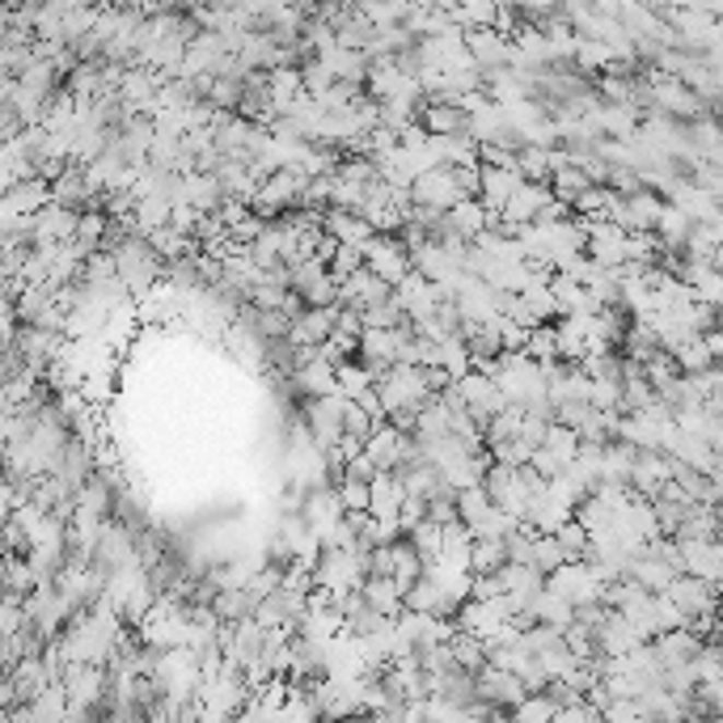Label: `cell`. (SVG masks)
Listing matches in <instances>:
<instances>
[{
    "label": "cell",
    "mask_w": 723,
    "mask_h": 723,
    "mask_svg": "<svg viewBox=\"0 0 723 723\" xmlns=\"http://www.w3.org/2000/svg\"><path fill=\"white\" fill-rule=\"evenodd\" d=\"M360 254H364V271H373L381 283H389V288H398V283L410 276V258L407 250L398 246V237H369L364 246H360Z\"/></svg>",
    "instance_id": "1"
},
{
    "label": "cell",
    "mask_w": 723,
    "mask_h": 723,
    "mask_svg": "<svg viewBox=\"0 0 723 723\" xmlns=\"http://www.w3.org/2000/svg\"><path fill=\"white\" fill-rule=\"evenodd\" d=\"M715 584H707V580H693V575H677L668 588H664V600L681 614V618H707V614H715Z\"/></svg>",
    "instance_id": "2"
},
{
    "label": "cell",
    "mask_w": 723,
    "mask_h": 723,
    "mask_svg": "<svg viewBox=\"0 0 723 723\" xmlns=\"http://www.w3.org/2000/svg\"><path fill=\"white\" fill-rule=\"evenodd\" d=\"M355 593H360V600H364L373 614L389 618V622L403 614V593H398V584H394L389 575H364Z\"/></svg>",
    "instance_id": "3"
},
{
    "label": "cell",
    "mask_w": 723,
    "mask_h": 723,
    "mask_svg": "<svg viewBox=\"0 0 723 723\" xmlns=\"http://www.w3.org/2000/svg\"><path fill=\"white\" fill-rule=\"evenodd\" d=\"M4 203H9V212L13 217H26L34 221L47 203H51V187L43 183V178H31V183H13V187L4 190Z\"/></svg>",
    "instance_id": "4"
},
{
    "label": "cell",
    "mask_w": 723,
    "mask_h": 723,
    "mask_svg": "<svg viewBox=\"0 0 723 723\" xmlns=\"http://www.w3.org/2000/svg\"><path fill=\"white\" fill-rule=\"evenodd\" d=\"M550 199V190L546 187H529V183H516V190L508 195V203H503V221L508 224H534L537 208Z\"/></svg>",
    "instance_id": "5"
},
{
    "label": "cell",
    "mask_w": 723,
    "mask_h": 723,
    "mask_svg": "<svg viewBox=\"0 0 723 723\" xmlns=\"http://www.w3.org/2000/svg\"><path fill=\"white\" fill-rule=\"evenodd\" d=\"M550 161H555L550 149H541V144H525V149L516 153V178H521V183H529V187H546V183H550Z\"/></svg>",
    "instance_id": "6"
},
{
    "label": "cell",
    "mask_w": 723,
    "mask_h": 723,
    "mask_svg": "<svg viewBox=\"0 0 723 723\" xmlns=\"http://www.w3.org/2000/svg\"><path fill=\"white\" fill-rule=\"evenodd\" d=\"M335 389L351 403V398H360L364 389H373V377H369V369H364L360 360H343V364L335 369Z\"/></svg>",
    "instance_id": "7"
},
{
    "label": "cell",
    "mask_w": 723,
    "mask_h": 723,
    "mask_svg": "<svg viewBox=\"0 0 723 723\" xmlns=\"http://www.w3.org/2000/svg\"><path fill=\"white\" fill-rule=\"evenodd\" d=\"M541 448H546L550 457H559L563 466H571V462H575V453H580V436H575L571 428H563V423H550V428H546V441H541Z\"/></svg>",
    "instance_id": "8"
},
{
    "label": "cell",
    "mask_w": 723,
    "mask_h": 723,
    "mask_svg": "<svg viewBox=\"0 0 723 723\" xmlns=\"http://www.w3.org/2000/svg\"><path fill=\"white\" fill-rule=\"evenodd\" d=\"M503 563H508L503 537L500 541H474L470 546V575H491V571H500Z\"/></svg>",
    "instance_id": "9"
},
{
    "label": "cell",
    "mask_w": 723,
    "mask_h": 723,
    "mask_svg": "<svg viewBox=\"0 0 723 723\" xmlns=\"http://www.w3.org/2000/svg\"><path fill=\"white\" fill-rule=\"evenodd\" d=\"M529 567H534L541 580H546L550 571H559V567H563V555H559V546H555V537L550 534L534 537V546H529Z\"/></svg>",
    "instance_id": "10"
},
{
    "label": "cell",
    "mask_w": 723,
    "mask_h": 723,
    "mask_svg": "<svg viewBox=\"0 0 723 723\" xmlns=\"http://www.w3.org/2000/svg\"><path fill=\"white\" fill-rule=\"evenodd\" d=\"M360 267H364V254H360V246H339L335 258L326 263V276H330L335 283H343L347 276H355Z\"/></svg>",
    "instance_id": "11"
},
{
    "label": "cell",
    "mask_w": 723,
    "mask_h": 723,
    "mask_svg": "<svg viewBox=\"0 0 723 723\" xmlns=\"http://www.w3.org/2000/svg\"><path fill=\"white\" fill-rule=\"evenodd\" d=\"M381 423H373V419H369V415H364V410L355 407V403H347V410H343V436H351V441H369V436H373V432H377Z\"/></svg>",
    "instance_id": "12"
},
{
    "label": "cell",
    "mask_w": 723,
    "mask_h": 723,
    "mask_svg": "<svg viewBox=\"0 0 723 723\" xmlns=\"http://www.w3.org/2000/svg\"><path fill=\"white\" fill-rule=\"evenodd\" d=\"M22 627H26V618H22V600L9 597V593H0V639H13Z\"/></svg>",
    "instance_id": "13"
}]
</instances>
